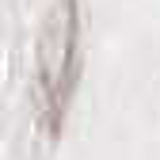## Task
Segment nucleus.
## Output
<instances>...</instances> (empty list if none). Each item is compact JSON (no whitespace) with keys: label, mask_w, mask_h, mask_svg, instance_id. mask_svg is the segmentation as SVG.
Instances as JSON below:
<instances>
[{"label":"nucleus","mask_w":160,"mask_h":160,"mask_svg":"<svg viewBox=\"0 0 160 160\" xmlns=\"http://www.w3.org/2000/svg\"><path fill=\"white\" fill-rule=\"evenodd\" d=\"M72 53H76V4L57 0L53 15L46 19L42 42H38V84L46 99V118L57 126V114L65 107L69 92V72H72Z\"/></svg>","instance_id":"obj_1"}]
</instances>
